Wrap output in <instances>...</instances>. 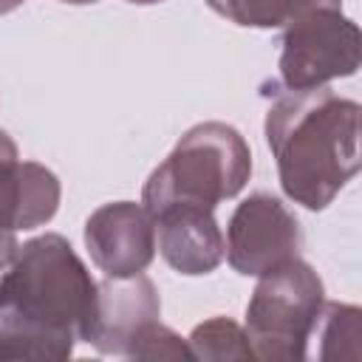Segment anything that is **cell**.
Instances as JSON below:
<instances>
[{"label": "cell", "instance_id": "obj_1", "mask_svg": "<svg viewBox=\"0 0 362 362\" xmlns=\"http://www.w3.org/2000/svg\"><path fill=\"white\" fill-rule=\"evenodd\" d=\"M263 127L283 192L311 212L325 209L359 170V105L325 85L280 90Z\"/></svg>", "mask_w": 362, "mask_h": 362}, {"label": "cell", "instance_id": "obj_2", "mask_svg": "<svg viewBox=\"0 0 362 362\" xmlns=\"http://www.w3.org/2000/svg\"><path fill=\"white\" fill-rule=\"evenodd\" d=\"M96 288L99 283L90 277L88 266L57 232L23 243L0 274L3 297L37 331L71 351L90 328Z\"/></svg>", "mask_w": 362, "mask_h": 362}, {"label": "cell", "instance_id": "obj_3", "mask_svg": "<svg viewBox=\"0 0 362 362\" xmlns=\"http://www.w3.org/2000/svg\"><path fill=\"white\" fill-rule=\"evenodd\" d=\"M252 175L246 139L226 122H201L189 127L173 153L144 181L141 204L150 215L170 204H198L215 209L235 198Z\"/></svg>", "mask_w": 362, "mask_h": 362}, {"label": "cell", "instance_id": "obj_4", "mask_svg": "<svg viewBox=\"0 0 362 362\" xmlns=\"http://www.w3.org/2000/svg\"><path fill=\"white\" fill-rule=\"evenodd\" d=\"M325 303L320 274L300 257H291L260 274L246 305V337L255 359L294 362L305 345Z\"/></svg>", "mask_w": 362, "mask_h": 362}, {"label": "cell", "instance_id": "obj_5", "mask_svg": "<svg viewBox=\"0 0 362 362\" xmlns=\"http://www.w3.org/2000/svg\"><path fill=\"white\" fill-rule=\"evenodd\" d=\"M280 82L286 90L322 88L351 76L362 59V37L342 6L314 8L286 25L280 42Z\"/></svg>", "mask_w": 362, "mask_h": 362}, {"label": "cell", "instance_id": "obj_6", "mask_svg": "<svg viewBox=\"0 0 362 362\" xmlns=\"http://www.w3.org/2000/svg\"><path fill=\"white\" fill-rule=\"evenodd\" d=\"M303 243L300 221L294 212L269 192H255L243 198L223 238V255L238 274L260 277L263 272L297 257Z\"/></svg>", "mask_w": 362, "mask_h": 362}, {"label": "cell", "instance_id": "obj_7", "mask_svg": "<svg viewBox=\"0 0 362 362\" xmlns=\"http://www.w3.org/2000/svg\"><path fill=\"white\" fill-rule=\"evenodd\" d=\"M85 246L107 277L139 274L156 257V221L136 201L102 204L85 221Z\"/></svg>", "mask_w": 362, "mask_h": 362}, {"label": "cell", "instance_id": "obj_8", "mask_svg": "<svg viewBox=\"0 0 362 362\" xmlns=\"http://www.w3.org/2000/svg\"><path fill=\"white\" fill-rule=\"evenodd\" d=\"M161 317L158 288L150 277H105L96 288V308L85 342L99 354L127 356L133 339Z\"/></svg>", "mask_w": 362, "mask_h": 362}, {"label": "cell", "instance_id": "obj_9", "mask_svg": "<svg viewBox=\"0 0 362 362\" xmlns=\"http://www.w3.org/2000/svg\"><path fill=\"white\" fill-rule=\"evenodd\" d=\"M212 212L198 204H170L153 215L156 249L175 272L195 277L221 266L223 232Z\"/></svg>", "mask_w": 362, "mask_h": 362}, {"label": "cell", "instance_id": "obj_10", "mask_svg": "<svg viewBox=\"0 0 362 362\" xmlns=\"http://www.w3.org/2000/svg\"><path fill=\"white\" fill-rule=\"evenodd\" d=\"M206 6L243 28H286L297 17L322 6H342V0H206Z\"/></svg>", "mask_w": 362, "mask_h": 362}, {"label": "cell", "instance_id": "obj_11", "mask_svg": "<svg viewBox=\"0 0 362 362\" xmlns=\"http://www.w3.org/2000/svg\"><path fill=\"white\" fill-rule=\"evenodd\" d=\"M308 339H317V359H359L362 311L348 303H322Z\"/></svg>", "mask_w": 362, "mask_h": 362}, {"label": "cell", "instance_id": "obj_12", "mask_svg": "<svg viewBox=\"0 0 362 362\" xmlns=\"http://www.w3.org/2000/svg\"><path fill=\"white\" fill-rule=\"evenodd\" d=\"M74 351L37 331L0 291V359H65Z\"/></svg>", "mask_w": 362, "mask_h": 362}, {"label": "cell", "instance_id": "obj_13", "mask_svg": "<svg viewBox=\"0 0 362 362\" xmlns=\"http://www.w3.org/2000/svg\"><path fill=\"white\" fill-rule=\"evenodd\" d=\"M57 206H59V178L37 161H23L17 229H34L48 223L57 215Z\"/></svg>", "mask_w": 362, "mask_h": 362}, {"label": "cell", "instance_id": "obj_14", "mask_svg": "<svg viewBox=\"0 0 362 362\" xmlns=\"http://www.w3.org/2000/svg\"><path fill=\"white\" fill-rule=\"evenodd\" d=\"M189 351L198 359H255L246 328L229 317H212L192 328Z\"/></svg>", "mask_w": 362, "mask_h": 362}, {"label": "cell", "instance_id": "obj_15", "mask_svg": "<svg viewBox=\"0 0 362 362\" xmlns=\"http://www.w3.org/2000/svg\"><path fill=\"white\" fill-rule=\"evenodd\" d=\"M20 181H23V158L17 156V144L6 130H0V226L17 232L20 212Z\"/></svg>", "mask_w": 362, "mask_h": 362}, {"label": "cell", "instance_id": "obj_16", "mask_svg": "<svg viewBox=\"0 0 362 362\" xmlns=\"http://www.w3.org/2000/svg\"><path fill=\"white\" fill-rule=\"evenodd\" d=\"M130 359H189V342L181 339L173 328L161 325V320L150 322L130 345L127 351Z\"/></svg>", "mask_w": 362, "mask_h": 362}, {"label": "cell", "instance_id": "obj_17", "mask_svg": "<svg viewBox=\"0 0 362 362\" xmlns=\"http://www.w3.org/2000/svg\"><path fill=\"white\" fill-rule=\"evenodd\" d=\"M17 249H20V243H17V235H14V229H6V226H0V272L14 260V255H17Z\"/></svg>", "mask_w": 362, "mask_h": 362}, {"label": "cell", "instance_id": "obj_18", "mask_svg": "<svg viewBox=\"0 0 362 362\" xmlns=\"http://www.w3.org/2000/svg\"><path fill=\"white\" fill-rule=\"evenodd\" d=\"M25 0H0V14H8V11H14V8H20Z\"/></svg>", "mask_w": 362, "mask_h": 362}, {"label": "cell", "instance_id": "obj_19", "mask_svg": "<svg viewBox=\"0 0 362 362\" xmlns=\"http://www.w3.org/2000/svg\"><path fill=\"white\" fill-rule=\"evenodd\" d=\"M62 3H71V6H88V3H96V0H62Z\"/></svg>", "mask_w": 362, "mask_h": 362}, {"label": "cell", "instance_id": "obj_20", "mask_svg": "<svg viewBox=\"0 0 362 362\" xmlns=\"http://www.w3.org/2000/svg\"><path fill=\"white\" fill-rule=\"evenodd\" d=\"M127 3H136V6H153V3H161V0H127Z\"/></svg>", "mask_w": 362, "mask_h": 362}]
</instances>
